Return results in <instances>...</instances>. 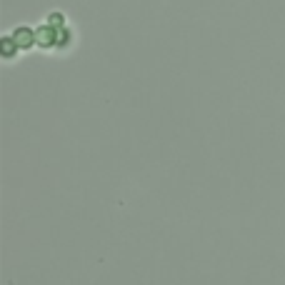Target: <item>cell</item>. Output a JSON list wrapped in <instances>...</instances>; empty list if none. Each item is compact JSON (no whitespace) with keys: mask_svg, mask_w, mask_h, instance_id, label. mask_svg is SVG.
Masks as SVG:
<instances>
[{"mask_svg":"<svg viewBox=\"0 0 285 285\" xmlns=\"http://www.w3.org/2000/svg\"><path fill=\"white\" fill-rule=\"evenodd\" d=\"M75 43V38H73V30L70 28H63V30H58V50H68L70 45Z\"/></svg>","mask_w":285,"mask_h":285,"instance_id":"277c9868","label":"cell"},{"mask_svg":"<svg viewBox=\"0 0 285 285\" xmlns=\"http://www.w3.org/2000/svg\"><path fill=\"white\" fill-rule=\"evenodd\" d=\"M10 35L15 38V43H18L20 50H30L33 45H38V35H35V30L28 28V25H18Z\"/></svg>","mask_w":285,"mask_h":285,"instance_id":"6da1fadb","label":"cell"},{"mask_svg":"<svg viewBox=\"0 0 285 285\" xmlns=\"http://www.w3.org/2000/svg\"><path fill=\"white\" fill-rule=\"evenodd\" d=\"M45 25H50L53 30H63V28H68V25H65V13H60V10H53V13H48V20H45Z\"/></svg>","mask_w":285,"mask_h":285,"instance_id":"5b68a950","label":"cell"},{"mask_svg":"<svg viewBox=\"0 0 285 285\" xmlns=\"http://www.w3.org/2000/svg\"><path fill=\"white\" fill-rule=\"evenodd\" d=\"M0 53H3L5 60H13V58L20 53V48H18V43H15L13 35H3V40H0Z\"/></svg>","mask_w":285,"mask_h":285,"instance_id":"3957f363","label":"cell"},{"mask_svg":"<svg viewBox=\"0 0 285 285\" xmlns=\"http://www.w3.org/2000/svg\"><path fill=\"white\" fill-rule=\"evenodd\" d=\"M35 35H38V45L43 50H53L58 45V30H53L50 25H40Z\"/></svg>","mask_w":285,"mask_h":285,"instance_id":"7a4b0ae2","label":"cell"}]
</instances>
